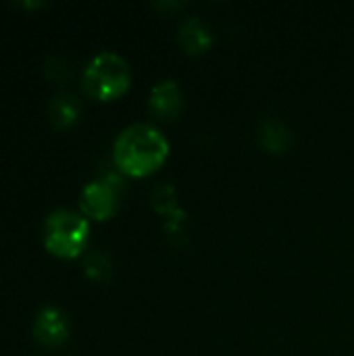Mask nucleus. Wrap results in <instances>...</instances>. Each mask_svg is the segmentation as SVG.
Listing matches in <instances>:
<instances>
[{
  "instance_id": "nucleus-1",
  "label": "nucleus",
  "mask_w": 354,
  "mask_h": 356,
  "mask_svg": "<svg viewBox=\"0 0 354 356\" xmlns=\"http://www.w3.org/2000/svg\"><path fill=\"white\" fill-rule=\"evenodd\" d=\"M113 154L121 171L129 175H146L165 163L169 140L152 123H134L117 136Z\"/></svg>"
},
{
  "instance_id": "nucleus-2",
  "label": "nucleus",
  "mask_w": 354,
  "mask_h": 356,
  "mask_svg": "<svg viewBox=\"0 0 354 356\" xmlns=\"http://www.w3.org/2000/svg\"><path fill=\"white\" fill-rule=\"evenodd\" d=\"M81 81L90 96L108 100L127 90L131 81V71L121 54L113 50H100L88 60Z\"/></svg>"
},
{
  "instance_id": "nucleus-3",
  "label": "nucleus",
  "mask_w": 354,
  "mask_h": 356,
  "mask_svg": "<svg viewBox=\"0 0 354 356\" xmlns=\"http://www.w3.org/2000/svg\"><path fill=\"white\" fill-rule=\"evenodd\" d=\"M90 225L71 209H54L44 219V244L56 257H77L88 242Z\"/></svg>"
},
{
  "instance_id": "nucleus-4",
  "label": "nucleus",
  "mask_w": 354,
  "mask_h": 356,
  "mask_svg": "<svg viewBox=\"0 0 354 356\" xmlns=\"http://www.w3.org/2000/svg\"><path fill=\"white\" fill-rule=\"evenodd\" d=\"M117 202H119V190L113 184H108L104 177L86 184L81 194H79L81 211L94 219L111 217L117 209Z\"/></svg>"
},
{
  "instance_id": "nucleus-5",
  "label": "nucleus",
  "mask_w": 354,
  "mask_h": 356,
  "mask_svg": "<svg viewBox=\"0 0 354 356\" xmlns=\"http://www.w3.org/2000/svg\"><path fill=\"white\" fill-rule=\"evenodd\" d=\"M33 336L42 344L56 346L67 340L69 336V319L67 315L56 307L42 309L33 319Z\"/></svg>"
},
{
  "instance_id": "nucleus-6",
  "label": "nucleus",
  "mask_w": 354,
  "mask_h": 356,
  "mask_svg": "<svg viewBox=\"0 0 354 356\" xmlns=\"http://www.w3.org/2000/svg\"><path fill=\"white\" fill-rule=\"evenodd\" d=\"M148 104L161 117H173V115H177L179 108H182V104H184V94H182L179 83L175 79H161L150 90Z\"/></svg>"
},
{
  "instance_id": "nucleus-7",
  "label": "nucleus",
  "mask_w": 354,
  "mask_h": 356,
  "mask_svg": "<svg viewBox=\"0 0 354 356\" xmlns=\"http://www.w3.org/2000/svg\"><path fill=\"white\" fill-rule=\"evenodd\" d=\"M177 40H179V44H182V48L186 52L198 54V52H204L211 46L213 33H211L209 25L200 17L192 15V17H186L179 23V27H177Z\"/></svg>"
},
{
  "instance_id": "nucleus-8",
  "label": "nucleus",
  "mask_w": 354,
  "mask_h": 356,
  "mask_svg": "<svg viewBox=\"0 0 354 356\" xmlns=\"http://www.w3.org/2000/svg\"><path fill=\"white\" fill-rule=\"evenodd\" d=\"M259 136H261L263 146H265L267 150H271V152H286V150L292 146V131H290V127H288L282 119H277V117L265 119L263 125H261Z\"/></svg>"
},
{
  "instance_id": "nucleus-9",
  "label": "nucleus",
  "mask_w": 354,
  "mask_h": 356,
  "mask_svg": "<svg viewBox=\"0 0 354 356\" xmlns=\"http://www.w3.org/2000/svg\"><path fill=\"white\" fill-rule=\"evenodd\" d=\"M79 108L81 106H79V102H77L75 96L61 92V94H56V96L50 98V102H48V117H50V121L54 125L65 127V125H69V123H73L77 119Z\"/></svg>"
},
{
  "instance_id": "nucleus-10",
  "label": "nucleus",
  "mask_w": 354,
  "mask_h": 356,
  "mask_svg": "<svg viewBox=\"0 0 354 356\" xmlns=\"http://www.w3.org/2000/svg\"><path fill=\"white\" fill-rule=\"evenodd\" d=\"M152 204H154V209H156L161 215H165V219L171 217V215H175L177 211H182V207L177 204L175 188H173L171 184H167V181L159 184V186L152 190Z\"/></svg>"
},
{
  "instance_id": "nucleus-11",
  "label": "nucleus",
  "mask_w": 354,
  "mask_h": 356,
  "mask_svg": "<svg viewBox=\"0 0 354 356\" xmlns=\"http://www.w3.org/2000/svg\"><path fill=\"white\" fill-rule=\"evenodd\" d=\"M86 273L94 280H106L108 273H111V259L108 254L100 252V250H94L88 254L86 259Z\"/></svg>"
},
{
  "instance_id": "nucleus-12",
  "label": "nucleus",
  "mask_w": 354,
  "mask_h": 356,
  "mask_svg": "<svg viewBox=\"0 0 354 356\" xmlns=\"http://www.w3.org/2000/svg\"><path fill=\"white\" fill-rule=\"evenodd\" d=\"M156 6H165V8H175V6H184V2H156Z\"/></svg>"
}]
</instances>
